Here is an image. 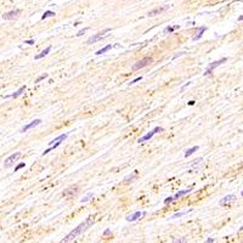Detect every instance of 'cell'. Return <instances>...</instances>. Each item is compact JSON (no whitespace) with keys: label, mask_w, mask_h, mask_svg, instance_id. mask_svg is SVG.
I'll return each instance as SVG.
<instances>
[{"label":"cell","mask_w":243,"mask_h":243,"mask_svg":"<svg viewBox=\"0 0 243 243\" xmlns=\"http://www.w3.org/2000/svg\"><path fill=\"white\" fill-rule=\"evenodd\" d=\"M94 221H95L94 216H89L84 222H81V224H80V225H78L73 231H70L69 233H68V235H67V236L61 241V243H70V242H73L78 236H80L83 232H85V231H86V230H88V229L94 224Z\"/></svg>","instance_id":"1"},{"label":"cell","mask_w":243,"mask_h":243,"mask_svg":"<svg viewBox=\"0 0 243 243\" xmlns=\"http://www.w3.org/2000/svg\"><path fill=\"white\" fill-rule=\"evenodd\" d=\"M152 57H145V58H142L141 61L139 62H136L134 66H133V70H138V69H141V68H143V67H146L147 65H150V63H152Z\"/></svg>","instance_id":"2"},{"label":"cell","mask_w":243,"mask_h":243,"mask_svg":"<svg viewBox=\"0 0 243 243\" xmlns=\"http://www.w3.org/2000/svg\"><path fill=\"white\" fill-rule=\"evenodd\" d=\"M159 131H163V128H161V127H157V128H154L151 133H148V134H146V135H143L142 138H140L138 140V142L141 143V142H145V141H148L150 139H152L153 138V135H156L157 133H159Z\"/></svg>","instance_id":"3"},{"label":"cell","mask_w":243,"mask_h":243,"mask_svg":"<svg viewBox=\"0 0 243 243\" xmlns=\"http://www.w3.org/2000/svg\"><path fill=\"white\" fill-rule=\"evenodd\" d=\"M21 157V152H16V153H13V154H11L9 158H6L5 159V162H4V167L5 168H10L18 158Z\"/></svg>","instance_id":"4"},{"label":"cell","mask_w":243,"mask_h":243,"mask_svg":"<svg viewBox=\"0 0 243 243\" xmlns=\"http://www.w3.org/2000/svg\"><path fill=\"white\" fill-rule=\"evenodd\" d=\"M107 32H109V28H106L104 31H102L101 33H97V34H94L93 36H90L89 39H88V41H86V44H94V43H96V41H99L100 39H102L106 36L104 33H107Z\"/></svg>","instance_id":"5"},{"label":"cell","mask_w":243,"mask_h":243,"mask_svg":"<svg viewBox=\"0 0 243 243\" xmlns=\"http://www.w3.org/2000/svg\"><path fill=\"white\" fill-rule=\"evenodd\" d=\"M225 61H226V57H222V58H220L219 61H214L213 63H210V65L208 66V68H207V69H206V72H204V75H208V74H210V73L215 69L218 66H220V65H221V63H224Z\"/></svg>","instance_id":"6"},{"label":"cell","mask_w":243,"mask_h":243,"mask_svg":"<svg viewBox=\"0 0 243 243\" xmlns=\"http://www.w3.org/2000/svg\"><path fill=\"white\" fill-rule=\"evenodd\" d=\"M21 13V11L18 9L16 10H12V11H9V12H5L2 15V20H6V21H11V20H15L18 17V15Z\"/></svg>","instance_id":"7"},{"label":"cell","mask_w":243,"mask_h":243,"mask_svg":"<svg viewBox=\"0 0 243 243\" xmlns=\"http://www.w3.org/2000/svg\"><path fill=\"white\" fill-rule=\"evenodd\" d=\"M169 9V5H164V6H159V7H156V9H153V10H151L147 15L148 16H156V15H159V13H162V12H164V11H167Z\"/></svg>","instance_id":"8"},{"label":"cell","mask_w":243,"mask_h":243,"mask_svg":"<svg viewBox=\"0 0 243 243\" xmlns=\"http://www.w3.org/2000/svg\"><path fill=\"white\" fill-rule=\"evenodd\" d=\"M233 202H236V196H235V195H229V196L224 197V198L219 202V204H220V206H227V204H231V203H233Z\"/></svg>","instance_id":"9"},{"label":"cell","mask_w":243,"mask_h":243,"mask_svg":"<svg viewBox=\"0 0 243 243\" xmlns=\"http://www.w3.org/2000/svg\"><path fill=\"white\" fill-rule=\"evenodd\" d=\"M41 123V120L40 119H35V120H33L32 123H29V124H27V125H24L22 129H21V133H26L27 130H29V129H32V128H34V127H36V125H39Z\"/></svg>","instance_id":"10"},{"label":"cell","mask_w":243,"mask_h":243,"mask_svg":"<svg viewBox=\"0 0 243 243\" xmlns=\"http://www.w3.org/2000/svg\"><path fill=\"white\" fill-rule=\"evenodd\" d=\"M145 214H146L145 211H135L134 214H131V215L127 216V220H128V221H135V220L140 219L141 216H143Z\"/></svg>","instance_id":"11"},{"label":"cell","mask_w":243,"mask_h":243,"mask_svg":"<svg viewBox=\"0 0 243 243\" xmlns=\"http://www.w3.org/2000/svg\"><path fill=\"white\" fill-rule=\"evenodd\" d=\"M77 192H78V187H77V186H73V187H69V188L65 190L62 195H63L65 197H68V196H72V195H75Z\"/></svg>","instance_id":"12"},{"label":"cell","mask_w":243,"mask_h":243,"mask_svg":"<svg viewBox=\"0 0 243 243\" xmlns=\"http://www.w3.org/2000/svg\"><path fill=\"white\" fill-rule=\"evenodd\" d=\"M191 191H192V187L186 188V190H182V191H179V192L174 196V201H175V199H177V198H180V197H182V196H185V195H187V193H190Z\"/></svg>","instance_id":"13"},{"label":"cell","mask_w":243,"mask_h":243,"mask_svg":"<svg viewBox=\"0 0 243 243\" xmlns=\"http://www.w3.org/2000/svg\"><path fill=\"white\" fill-rule=\"evenodd\" d=\"M50 50H51V46H47V47H46L45 50H43V51H41L39 55H36L34 58H35V60H40V58H43L44 56H46V55L50 52Z\"/></svg>","instance_id":"14"},{"label":"cell","mask_w":243,"mask_h":243,"mask_svg":"<svg viewBox=\"0 0 243 243\" xmlns=\"http://www.w3.org/2000/svg\"><path fill=\"white\" fill-rule=\"evenodd\" d=\"M206 31H207V27H201V29L198 31V33H197V34L192 38V40H193V41H197V40H198V39H199V38L203 35V33H204Z\"/></svg>","instance_id":"15"},{"label":"cell","mask_w":243,"mask_h":243,"mask_svg":"<svg viewBox=\"0 0 243 243\" xmlns=\"http://www.w3.org/2000/svg\"><path fill=\"white\" fill-rule=\"evenodd\" d=\"M193 209H187V210H185V211H179V213H175L173 216H172V219H175V218H179V216H184V215H186L187 213H191Z\"/></svg>","instance_id":"16"},{"label":"cell","mask_w":243,"mask_h":243,"mask_svg":"<svg viewBox=\"0 0 243 243\" xmlns=\"http://www.w3.org/2000/svg\"><path fill=\"white\" fill-rule=\"evenodd\" d=\"M67 139V134H62V135H60V136H57L56 139H54L51 142H50V145H54V142L56 143V142H58V141H63V140Z\"/></svg>","instance_id":"17"},{"label":"cell","mask_w":243,"mask_h":243,"mask_svg":"<svg viewBox=\"0 0 243 243\" xmlns=\"http://www.w3.org/2000/svg\"><path fill=\"white\" fill-rule=\"evenodd\" d=\"M197 150H198V147H197V146H193V147H191L190 150H187V151L185 152V157H186V158H187V157H190V156H191L192 153H195Z\"/></svg>","instance_id":"18"},{"label":"cell","mask_w":243,"mask_h":243,"mask_svg":"<svg viewBox=\"0 0 243 243\" xmlns=\"http://www.w3.org/2000/svg\"><path fill=\"white\" fill-rule=\"evenodd\" d=\"M54 16H55V12L54 11H45L44 15L41 16V20H45L47 17H54Z\"/></svg>","instance_id":"19"},{"label":"cell","mask_w":243,"mask_h":243,"mask_svg":"<svg viewBox=\"0 0 243 243\" xmlns=\"http://www.w3.org/2000/svg\"><path fill=\"white\" fill-rule=\"evenodd\" d=\"M24 90H26V86H22V88H20V89H18L16 93H13V94L11 95V97H17V96H20V95H21V94H22Z\"/></svg>","instance_id":"20"},{"label":"cell","mask_w":243,"mask_h":243,"mask_svg":"<svg viewBox=\"0 0 243 243\" xmlns=\"http://www.w3.org/2000/svg\"><path fill=\"white\" fill-rule=\"evenodd\" d=\"M112 49V45H107V46H104V49H101V50H99L97 52H96V55H102L104 52H107L108 50H111Z\"/></svg>","instance_id":"21"},{"label":"cell","mask_w":243,"mask_h":243,"mask_svg":"<svg viewBox=\"0 0 243 243\" xmlns=\"http://www.w3.org/2000/svg\"><path fill=\"white\" fill-rule=\"evenodd\" d=\"M176 28H179V26H175V27H170V26H169V27L164 28V31H163V32H164L165 34H167V33H172V32H174V31L176 29Z\"/></svg>","instance_id":"22"},{"label":"cell","mask_w":243,"mask_h":243,"mask_svg":"<svg viewBox=\"0 0 243 243\" xmlns=\"http://www.w3.org/2000/svg\"><path fill=\"white\" fill-rule=\"evenodd\" d=\"M187 242V240H186V237H181V238H175L173 241V243H186Z\"/></svg>","instance_id":"23"},{"label":"cell","mask_w":243,"mask_h":243,"mask_svg":"<svg viewBox=\"0 0 243 243\" xmlns=\"http://www.w3.org/2000/svg\"><path fill=\"white\" fill-rule=\"evenodd\" d=\"M46 78H47V73H45V74H43V75L38 77V78H36V80H35V83H39V81H41V80H44V79H46Z\"/></svg>","instance_id":"24"},{"label":"cell","mask_w":243,"mask_h":243,"mask_svg":"<svg viewBox=\"0 0 243 243\" xmlns=\"http://www.w3.org/2000/svg\"><path fill=\"white\" fill-rule=\"evenodd\" d=\"M93 197H94V193H88V195L81 199V202H88V201H89L90 198H93Z\"/></svg>","instance_id":"25"},{"label":"cell","mask_w":243,"mask_h":243,"mask_svg":"<svg viewBox=\"0 0 243 243\" xmlns=\"http://www.w3.org/2000/svg\"><path fill=\"white\" fill-rule=\"evenodd\" d=\"M174 201V197H168L165 201H164V204H168V203H170V202H173Z\"/></svg>","instance_id":"26"},{"label":"cell","mask_w":243,"mask_h":243,"mask_svg":"<svg viewBox=\"0 0 243 243\" xmlns=\"http://www.w3.org/2000/svg\"><path fill=\"white\" fill-rule=\"evenodd\" d=\"M21 168H24V163H20L16 168H15V172H17L18 169H21Z\"/></svg>","instance_id":"27"},{"label":"cell","mask_w":243,"mask_h":243,"mask_svg":"<svg viewBox=\"0 0 243 243\" xmlns=\"http://www.w3.org/2000/svg\"><path fill=\"white\" fill-rule=\"evenodd\" d=\"M86 31H88V28H84L83 31H80V32H78V34H77V36H80V35H83V34H84V33H85V32H86Z\"/></svg>","instance_id":"28"},{"label":"cell","mask_w":243,"mask_h":243,"mask_svg":"<svg viewBox=\"0 0 243 243\" xmlns=\"http://www.w3.org/2000/svg\"><path fill=\"white\" fill-rule=\"evenodd\" d=\"M24 43H26V44H29V45H33V44H34V39H29V40H26Z\"/></svg>","instance_id":"29"},{"label":"cell","mask_w":243,"mask_h":243,"mask_svg":"<svg viewBox=\"0 0 243 243\" xmlns=\"http://www.w3.org/2000/svg\"><path fill=\"white\" fill-rule=\"evenodd\" d=\"M141 79H142V77H138L136 79H134V80H131V83H130V84H135L136 81H139V80H141Z\"/></svg>","instance_id":"30"},{"label":"cell","mask_w":243,"mask_h":243,"mask_svg":"<svg viewBox=\"0 0 243 243\" xmlns=\"http://www.w3.org/2000/svg\"><path fill=\"white\" fill-rule=\"evenodd\" d=\"M109 233H111V230H106V231L104 232V236H106V235H109Z\"/></svg>","instance_id":"31"},{"label":"cell","mask_w":243,"mask_h":243,"mask_svg":"<svg viewBox=\"0 0 243 243\" xmlns=\"http://www.w3.org/2000/svg\"><path fill=\"white\" fill-rule=\"evenodd\" d=\"M214 242V240L213 238H209V240H207V243H213Z\"/></svg>","instance_id":"32"},{"label":"cell","mask_w":243,"mask_h":243,"mask_svg":"<svg viewBox=\"0 0 243 243\" xmlns=\"http://www.w3.org/2000/svg\"><path fill=\"white\" fill-rule=\"evenodd\" d=\"M238 21H243V15H242V16H240V17H238Z\"/></svg>","instance_id":"33"},{"label":"cell","mask_w":243,"mask_h":243,"mask_svg":"<svg viewBox=\"0 0 243 243\" xmlns=\"http://www.w3.org/2000/svg\"><path fill=\"white\" fill-rule=\"evenodd\" d=\"M241 195H242V196H243V191H242V192H241Z\"/></svg>","instance_id":"34"}]
</instances>
